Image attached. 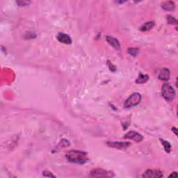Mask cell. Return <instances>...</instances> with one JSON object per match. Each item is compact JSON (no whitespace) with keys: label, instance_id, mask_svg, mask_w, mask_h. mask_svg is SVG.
<instances>
[{"label":"cell","instance_id":"cell-1","mask_svg":"<svg viewBox=\"0 0 178 178\" xmlns=\"http://www.w3.org/2000/svg\"><path fill=\"white\" fill-rule=\"evenodd\" d=\"M66 158L71 163L84 164L89 161L86 152L79 150H70L66 155Z\"/></svg>","mask_w":178,"mask_h":178},{"label":"cell","instance_id":"cell-2","mask_svg":"<svg viewBox=\"0 0 178 178\" xmlns=\"http://www.w3.org/2000/svg\"><path fill=\"white\" fill-rule=\"evenodd\" d=\"M162 96L167 101H172L175 97V91L169 84H164L161 89Z\"/></svg>","mask_w":178,"mask_h":178},{"label":"cell","instance_id":"cell-3","mask_svg":"<svg viewBox=\"0 0 178 178\" xmlns=\"http://www.w3.org/2000/svg\"><path fill=\"white\" fill-rule=\"evenodd\" d=\"M141 100V95L139 93H134L132 94L126 100L124 106L125 108H131L139 105Z\"/></svg>","mask_w":178,"mask_h":178},{"label":"cell","instance_id":"cell-4","mask_svg":"<svg viewBox=\"0 0 178 178\" xmlns=\"http://www.w3.org/2000/svg\"><path fill=\"white\" fill-rule=\"evenodd\" d=\"M90 176L93 177H113L114 175L112 172L105 171L103 169H94L91 172Z\"/></svg>","mask_w":178,"mask_h":178},{"label":"cell","instance_id":"cell-5","mask_svg":"<svg viewBox=\"0 0 178 178\" xmlns=\"http://www.w3.org/2000/svg\"><path fill=\"white\" fill-rule=\"evenodd\" d=\"M143 177L145 178H160L163 177V174L158 170H148L143 175Z\"/></svg>","mask_w":178,"mask_h":178},{"label":"cell","instance_id":"cell-6","mask_svg":"<svg viewBox=\"0 0 178 178\" xmlns=\"http://www.w3.org/2000/svg\"><path fill=\"white\" fill-rule=\"evenodd\" d=\"M125 139H132L134 140V141H136L137 143L140 142L143 140V137L142 135H140L138 132H134V131H130L128 133L125 135L124 136Z\"/></svg>","mask_w":178,"mask_h":178},{"label":"cell","instance_id":"cell-7","mask_svg":"<svg viewBox=\"0 0 178 178\" xmlns=\"http://www.w3.org/2000/svg\"><path fill=\"white\" fill-rule=\"evenodd\" d=\"M108 146L109 147L117 148V149H125L127 147L131 145V143L129 142H122V141H116V142H108L107 143Z\"/></svg>","mask_w":178,"mask_h":178},{"label":"cell","instance_id":"cell-8","mask_svg":"<svg viewBox=\"0 0 178 178\" xmlns=\"http://www.w3.org/2000/svg\"><path fill=\"white\" fill-rule=\"evenodd\" d=\"M57 40L62 43L70 45L72 43V39L68 34L64 33H59L57 35Z\"/></svg>","mask_w":178,"mask_h":178},{"label":"cell","instance_id":"cell-9","mask_svg":"<svg viewBox=\"0 0 178 178\" xmlns=\"http://www.w3.org/2000/svg\"><path fill=\"white\" fill-rule=\"evenodd\" d=\"M158 78L162 81H168L170 78V71L168 69L163 68L159 70Z\"/></svg>","mask_w":178,"mask_h":178},{"label":"cell","instance_id":"cell-10","mask_svg":"<svg viewBox=\"0 0 178 178\" xmlns=\"http://www.w3.org/2000/svg\"><path fill=\"white\" fill-rule=\"evenodd\" d=\"M107 41L113 47H114L117 50L121 49V45L116 38H113V37L108 36H107Z\"/></svg>","mask_w":178,"mask_h":178},{"label":"cell","instance_id":"cell-11","mask_svg":"<svg viewBox=\"0 0 178 178\" xmlns=\"http://www.w3.org/2000/svg\"><path fill=\"white\" fill-rule=\"evenodd\" d=\"M161 7L165 10H168V11H172L175 8V4L173 2L168 1L164 2L161 4Z\"/></svg>","mask_w":178,"mask_h":178},{"label":"cell","instance_id":"cell-12","mask_svg":"<svg viewBox=\"0 0 178 178\" xmlns=\"http://www.w3.org/2000/svg\"><path fill=\"white\" fill-rule=\"evenodd\" d=\"M154 26H155V22H154V21H149V22L143 24V25L140 26V30L141 31H148L150 30V29H152Z\"/></svg>","mask_w":178,"mask_h":178},{"label":"cell","instance_id":"cell-13","mask_svg":"<svg viewBox=\"0 0 178 178\" xmlns=\"http://www.w3.org/2000/svg\"><path fill=\"white\" fill-rule=\"evenodd\" d=\"M148 79H149V77H148L147 75L140 74L139 77L136 80V82L137 84H143V83H145V82L148 80Z\"/></svg>","mask_w":178,"mask_h":178},{"label":"cell","instance_id":"cell-14","mask_svg":"<svg viewBox=\"0 0 178 178\" xmlns=\"http://www.w3.org/2000/svg\"><path fill=\"white\" fill-rule=\"evenodd\" d=\"M160 140H161V142L162 143V144H163V145H164V149H165L166 152H170V151H171V144H170L168 141H166V140H164L161 139H160Z\"/></svg>","mask_w":178,"mask_h":178},{"label":"cell","instance_id":"cell-15","mask_svg":"<svg viewBox=\"0 0 178 178\" xmlns=\"http://www.w3.org/2000/svg\"><path fill=\"white\" fill-rule=\"evenodd\" d=\"M139 49L133 48V47H132V48H129L128 49V53L130 55L133 56V57H136V56L139 54Z\"/></svg>","mask_w":178,"mask_h":178},{"label":"cell","instance_id":"cell-16","mask_svg":"<svg viewBox=\"0 0 178 178\" xmlns=\"http://www.w3.org/2000/svg\"><path fill=\"white\" fill-rule=\"evenodd\" d=\"M167 20H168V22L169 24H171V25H177V20L174 18L173 17L171 16V15H168V16H167Z\"/></svg>","mask_w":178,"mask_h":178},{"label":"cell","instance_id":"cell-17","mask_svg":"<svg viewBox=\"0 0 178 178\" xmlns=\"http://www.w3.org/2000/svg\"><path fill=\"white\" fill-rule=\"evenodd\" d=\"M43 176H45V177H55L54 175H52V174L51 173V172H47V171H44V172H43Z\"/></svg>","mask_w":178,"mask_h":178},{"label":"cell","instance_id":"cell-18","mask_svg":"<svg viewBox=\"0 0 178 178\" xmlns=\"http://www.w3.org/2000/svg\"><path fill=\"white\" fill-rule=\"evenodd\" d=\"M17 3L19 4V6H22V5H26V4H29L30 2H17Z\"/></svg>","mask_w":178,"mask_h":178},{"label":"cell","instance_id":"cell-19","mask_svg":"<svg viewBox=\"0 0 178 178\" xmlns=\"http://www.w3.org/2000/svg\"><path fill=\"white\" fill-rule=\"evenodd\" d=\"M169 177H177V173L176 172H174L173 173H172L171 175H170Z\"/></svg>","mask_w":178,"mask_h":178}]
</instances>
